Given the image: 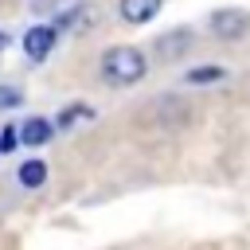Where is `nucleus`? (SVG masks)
<instances>
[{
    "label": "nucleus",
    "mask_w": 250,
    "mask_h": 250,
    "mask_svg": "<svg viewBox=\"0 0 250 250\" xmlns=\"http://www.w3.org/2000/svg\"><path fill=\"white\" fill-rule=\"evenodd\" d=\"M191 43H195V35H191L188 27H176V31H168V35H160V39H156V55H160L164 62H176Z\"/></svg>",
    "instance_id": "5"
},
{
    "label": "nucleus",
    "mask_w": 250,
    "mask_h": 250,
    "mask_svg": "<svg viewBox=\"0 0 250 250\" xmlns=\"http://www.w3.org/2000/svg\"><path fill=\"white\" fill-rule=\"evenodd\" d=\"M4 47H8V35H4V31H0V51H4Z\"/></svg>",
    "instance_id": "13"
},
{
    "label": "nucleus",
    "mask_w": 250,
    "mask_h": 250,
    "mask_svg": "<svg viewBox=\"0 0 250 250\" xmlns=\"http://www.w3.org/2000/svg\"><path fill=\"white\" fill-rule=\"evenodd\" d=\"M160 8H164V0H121V20L141 27V23H148Z\"/></svg>",
    "instance_id": "6"
},
{
    "label": "nucleus",
    "mask_w": 250,
    "mask_h": 250,
    "mask_svg": "<svg viewBox=\"0 0 250 250\" xmlns=\"http://www.w3.org/2000/svg\"><path fill=\"white\" fill-rule=\"evenodd\" d=\"M219 78H223L219 66H195V70H188V82H219Z\"/></svg>",
    "instance_id": "10"
},
{
    "label": "nucleus",
    "mask_w": 250,
    "mask_h": 250,
    "mask_svg": "<svg viewBox=\"0 0 250 250\" xmlns=\"http://www.w3.org/2000/svg\"><path fill=\"white\" fill-rule=\"evenodd\" d=\"M43 180H47V164L43 160H23L20 164V184L23 188H43Z\"/></svg>",
    "instance_id": "9"
},
{
    "label": "nucleus",
    "mask_w": 250,
    "mask_h": 250,
    "mask_svg": "<svg viewBox=\"0 0 250 250\" xmlns=\"http://www.w3.org/2000/svg\"><path fill=\"white\" fill-rule=\"evenodd\" d=\"M148 117H152L156 125H172V129H180V125H188V121H191V105H188L184 98L164 94V98H156V102H152Z\"/></svg>",
    "instance_id": "3"
},
{
    "label": "nucleus",
    "mask_w": 250,
    "mask_h": 250,
    "mask_svg": "<svg viewBox=\"0 0 250 250\" xmlns=\"http://www.w3.org/2000/svg\"><path fill=\"white\" fill-rule=\"evenodd\" d=\"M55 39H59V31H55L51 23H35V27L23 35V51H27V59H31V62H43V59L51 55Z\"/></svg>",
    "instance_id": "4"
},
{
    "label": "nucleus",
    "mask_w": 250,
    "mask_h": 250,
    "mask_svg": "<svg viewBox=\"0 0 250 250\" xmlns=\"http://www.w3.org/2000/svg\"><path fill=\"white\" fill-rule=\"evenodd\" d=\"M51 133H55V125H51L47 117H27V121H20V141H23V145H31V148L47 145V141H51Z\"/></svg>",
    "instance_id": "7"
},
{
    "label": "nucleus",
    "mask_w": 250,
    "mask_h": 250,
    "mask_svg": "<svg viewBox=\"0 0 250 250\" xmlns=\"http://www.w3.org/2000/svg\"><path fill=\"white\" fill-rule=\"evenodd\" d=\"M23 102V94L16 90V86H0V109H12V105H20Z\"/></svg>",
    "instance_id": "12"
},
{
    "label": "nucleus",
    "mask_w": 250,
    "mask_h": 250,
    "mask_svg": "<svg viewBox=\"0 0 250 250\" xmlns=\"http://www.w3.org/2000/svg\"><path fill=\"white\" fill-rule=\"evenodd\" d=\"M207 27H211L215 39L234 43V39H242V35L250 31V12H246V8H219V12H211Z\"/></svg>",
    "instance_id": "2"
},
{
    "label": "nucleus",
    "mask_w": 250,
    "mask_h": 250,
    "mask_svg": "<svg viewBox=\"0 0 250 250\" xmlns=\"http://www.w3.org/2000/svg\"><path fill=\"white\" fill-rule=\"evenodd\" d=\"M145 74H148V59H145V51H137L129 43H117L102 55V78L113 86H133Z\"/></svg>",
    "instance_id": "1"
},
{
    "label": "nucleus",
    "mask_w": 250,
    "mask_h": 250,
    "mask_svg": "<svg viewBox=\"0 0 250 250\" xmlns=\"http://www.w3.org/2000/svg\"><path fill=\"white\" fill-rule=\"evenodd\" d=\"M16 145H20V129L16 125H4L0 129V152H12Z\"/></svg>",
    "instance_id": "11"
},
{
    "label": "nucleus",
    "mask_w": 250,
    "mask_h": 250,
    "mask_svg": "<svg viewBox=\"0 0 250 250\" xmlns=\"http://www.w3.org/2000/svg\"><path fill=\"white\" fill-rule=\"evenodd\" d=\"M90 117H94V109H90V105H66V109H59L55 129H74L78 121H90Z\"/></svg>",
    "instance_id": "8"
}]
</instances>
